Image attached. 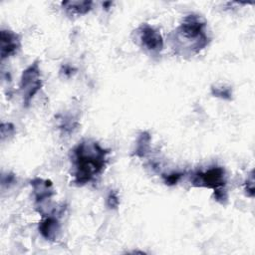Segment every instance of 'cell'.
Returning a JSON list of instances; mask_svg holds the SVG:
<instances>
[{"mask_svg":"<svg viewBox=\"0 0 255 255\" xmlns=\"http://www.w3.org/2000/svg\"><path fill=\"white\" fill-rule=\"evenodd\" d=\"M0 43L1 61L16 55L22 46L20 35L9 29H1Z\"/></svg>","mask_w":255,"mask_h":255,"instance_id":"6","label":"cell"},{"mask_svg":"<svg viewBox=\"0 0 255 255\" xmlns=\"http://www.w3.org/2000/svg\"><path fill=\"white\" fill-rule=\"evenodd\" d=\"M183 176L184 172L182 171H172L169 173H163L162 179L166 185H175Z\"/></svg>","mask_w":255,"mask_h":255,"instance_id":"13","label":"cell"},{"mask_svg":"<svg viewBox=\"0 0 255 255\" xmlns=\"http://www.w3.org/2000/svg\"><path fill=\"white\" fill-rule=\"evenodd\" d=\"M110 150L97 140L84 138L72 149L70 154L73 183L83 186L96 181L105 171Z\"/></svg>","mask_w":255,"mask_h":255,"instance_id":"1","label":"cell"},{"mask_svg":"<svg viewBox=\"0 0 255 255\" xmlns=\"http://www.w3.org/2000/svg\"><path fill=\"white\" fill-rule=\"evenodd\" d=\"M15 132V127L11 123L1 124V139L4 140L6 136H11Z\"/></svg>","mask_w":255,"mask_h":255,"instance_id":"16","label":"cell"},{"mask_svg":"<svg viewBox=\"0 0 255 255\" xmlns=\"http://www.w3.org/2000/svg\"><path fill=\"white\" fill-rule=\"evenodd\" d=\"M211 95L213 97L219 98L221 100L225 101H231L232 99V89L228 86L225 85H220V86H212L211 87Z\"/></svg>","mask_w":255,"mask_h":255,"instance_id":"11","label":"cell"},{"mask_svg":"<svg viewBox=\"0 0 255 255\" xmlns=\"http://www.w3.org/2000/svg\"><path fill=\"white\" fill-rule=\"evenodd\" d=\"M190 184L195 187L210 188L213 191L226 187L227 175L224 167L212 165L206 169L194 171L190 177Z\"/></svg>","mask_w":255,"mask_h":255,"instance_id":"4","label":"cell"},{"mask_svg":"<svg viewBox=\"0 0 255 255\" xmlns=\"http://www.w3.org/2000/svg\"><path fill=\"white\" fill-rule=\"evenodd\" d=\"M131 38L135 45L151 57L159 56L164 47L160 32L147 23H142L137 26L132 31Z\"/></svg>","mask_w":255,"mask_h":255,"instance_id":"3","label":"cell"},{"mask_svg":"<svg viewBox=\"0 0 255 255\" xmlns=\"http://www.w3.org/2000/svg\"><path fill=\"white\" fill-rule=\"evenodd\" d=\"M150 140L151 136L147 131H141L135 140V146L132 154L136 157L142 158L145 157L150 149Z\"/></svg>","mask_w":255,"mask_h":255,"instance_id":"10","label":"cell"},{"mask_svg":"<svg viewBox=\"0 0 255 255\" xmlns=\"http://www.w3.org/2000/svg\"><path fill=\"white\" fill-rule=\"evenodd\" d=\"M78 126L77 120H74V117L71 116H66L60 119V124L59 128L63 130V132L70 133L73 131L74 128H76Z\"/></svg>","mask_w":255,"mask_h":255,"instance_id":"12","label":"cell"},{"mask_svg":"<svg viewBox=\"0 0 255 255\" xmlns=\"http://www.w3.org/2000/svg\"><path fill=\"white\" fill-rule=\"evenodd\" d=\"M210 41L206 20L195 13L185 15L169 35L171 50L182 58L196 56L209 45Z\"/></svg>","mask_w":255,"mask_h":255,"instance_id":"2","label":"cell"},{"mask_svg":"<svg viewBox=\"0 0 255 255\" xmlns=\"http://www.w3.org/2000/svg\"><path fill=\"white\" fill-rule=\"evenodd\" d=\"M35 198V205L38 211H40L44 205L52 198L54 195L53 184L50 180L36 177L30 182Z\"/></svg>","mask_w":255,"mask_h":255,"instance_id":"7","label":"cell"},{"mask_svg":"<svg viewBox=\"0 0 255 255\" xmlns=\"http://www.w3.org/2000/svg\"><path fill=\"white\" fill-rule=\"evenodd\" d=\"M74 71H75V70H74L73 67H71V66H69V65H65V66H63L62 69L60 70V73H61V74H64L65 77L69 78V77L72 76V74L74 73Z\"/></svg>","mask_w":255,"mask_h":255,"instance_id":"18","label":"cell"},{"mask_svg":"<svg viewBox=\"0 0 255 255\" xmlns=\"http://www.w3.org/2000/svg\"><path fill=\"white\" fill-rule=\"evenodd\" d=\"M43 81L41 77V69L38 61L28 66L21 75L19 90L22 96L24 107H28L34 96L41 90Z\"/></svg>","mask_w":255,"mask_h":255,"instance_id":"5","label":"cell"},{"mask_svg":"<svg viewBox=\"0 0 255 255\" xmlns=\"http://www.w3.org/2000/svg\"><path fill=\"white\" fill-rule=\"evenodd\" d=\"M106 205L109 209H117L120 205V197L116 190H110L106 197Z\"/></svg>","mask_w":255,"mask_h":255,"instance_id":"14","label":"cell"},{"mask_svg":"<svg viewBox=\"0 0 255 255\" xmlns=\"http://www.w3.org/2000/svg\"><path fill=\"white\" fill-rule=\"evenodd\" d=\"M38 230L44 239L53 242L58 239L61 233V223L54 214H47L39 222Z\"/></svg>","mask_w":255,"mask_h":255,"instance_id":"8","label":"cell"},{"mask_svg":"<svg viewBox=\"0 0 255 255\" xmlns=\"http://www.w3.org/2000/svg\"><path fill=\"white\" fill-rule=\"evenodd\" d=\"M15 182V175L12 173H7V174H2L1 178V185L4 187L5 185H11Z\"/></svg>","mask_w":255,"mask_h":255,"instance_id":"17","label":"cell"},{"mask_svg":"<svg viewBox=\"0 0 255 255\" xmlns=\"http://www.w3.org/2000/svg\"><path fill=\"white\" fill-rule=\"evenodd\" d=\"M244 191L250 198L254 197V171L251 170L244 182Z\"/></svg>","mask_w":255,"mask_h":255,"instance_id":"15","label":"cell"},{"mask_svg":"<svg viewBox=\"0 0 255 255\" xmlns=\"http://www.w3.org/2000/svg\"><path fill=\"white\" fill-rule=\"evenodd\" d=\"M65 13L71 17L82 16L92 10V1H63L61 3Z\"/></svg>","mask_w":255,"mask_h":255,"instance_id":"9","label":"cell"}]
</instances>
